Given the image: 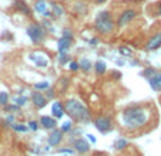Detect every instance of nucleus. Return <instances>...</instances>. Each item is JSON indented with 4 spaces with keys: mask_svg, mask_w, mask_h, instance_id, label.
<instances>
[{
    "mask_svg": "<svg viewBox=\"0 0 161 156\" xmlns=\"http://www.w3.org/2000/svg\"><path fill=\"white\" fill-rule=\"evenodd\" d=\"M150 111L144 105H130L121 112V125L128 132H136L146 128L150 122Z\"/></svg>",
    "mask_w": 161,
    "mask_h": 156,
    "instance_id": "f257e3e1",
    "label": "nucleus"
},
{
    "mask_svg": "<svg viewBox=\"0 0 161 156\" xmlns=\"http://www.w3.org/2000/svg\"><path fill=\"white\" fill-rule=\"evenodd\" d=\"M63 105H64V112L70 117V119L73 121V122L88 123L93 119L90 109H88L81 101H79V99L69 98L64 101Z\"/></svg>",
    "mask_w": 161,
    "mask_h": 156,
    "instance_id": "f03ea898",
    "label": "nucleus"
},
{
    "mask_svg": "<svg viewBox=\"0 0 161 156\" xmlns=\"http://www.w3.org/2000/svg\"><path fill=\"white\" fill-rule=\"evenodd\" d=\"M94 29L100 34H110L116 29V21L113 18L111 13L108 10H103L96 16L94 20Z\"/></svg>",
    "mask_w": 161,
    "mask_h": 156,
    "instance_id": "7ed1b4c3",
    "label": "nucleus"
},
{
    "mask_svg": "<svg viewBox=\"0 0 161 156\" xmlns=\"http://www.w3.org/2000/svg\"><path fill=\"white\" fill-rule=\"evenodd\" d=\"M143 77L147 80L150 87L154 91H161V71L153 67H148L143 71Z\"/></svg>",
    "mask_w": 161,
    "mask_h": 156,
    "instance_id": "20e7f679",
    "label": "nucleus"
},
{
    "mask_svg": "<svg viewBox=\"0 0 161 156\" xmlns=\"http://www.w3.org/2000/svg\"><path fill=\"white\" fill-rule=\"evenodd\" d=\"M26 33H27L29 39L31 40V43L33 44H40V43H43V40L46 39V30L40 26V24H30L27 29H26Z\"/></svg>",
    "mask_w": 161,
    "mask_h": 156,
    "instance_id": "39448f33",
    "label": "nucleus"
},
{
    "mask_svg": "<svg viewBox=\"0 0 161 156\" xmlns=\"http://www.w3.org/2000/svg\"><path fill=\"white\" fill-rule=\"evenodd\" d=\"M93 123H94L96 129H97L100 133H103V135L110 133L113 129H114V122H113V119L110 117H107V115H100V117L94 118Z\"/></svg>",
    "mask_w": 161,
    "mask_h": 156,
    "instance_id": "423d86ee",
    "label": "nucleus"
},
{
    "mask_svg": "<svg viewBox=\"0 0 161 156\" xmlns=\"http://www.w3.org/2000/svg\"><path fill=\"white\" fill-rule=\"evenodd\" d=\"M136 16H137L136 9H125V10H123V13L119 16L116 24L119 27H124V26H127L128 23H131V21L136 18Z\"/></svg>",
    "mask_w": 161,
    "mask_h": 156,
    "instance_id": "0eeeda50",
    "label": "nucleus"
},
{
    "mask_svg": "<svg viewBox=\"0 0 161 156\" xmlns=\"http://www.w3.org/2000/svg\"><path fill=\"white\" fill-rule=\"evenodd\" d=\"M71 145H73V149L76 150V152L81 153V155L88 153L90 152V148H91L90 143H88L84 138H76L73 142H71Z\"/></svg>",
    "mask_w": 161,
    "mask_h": 156,
    "instance_id": "6e6552de",
    "label": "nucleus"
},
{
    "mask_svg": "<svg viewBox=\"0 0 161 156\" xmlns=\"http://www.w3.org/2000/svg\"><path fill=\"white\" fill-rule=\"evenodd\" d=\"M30 99H31V102H33V105L36 107L37 109L44 108V107L47 105V102H49V99L46 98V95L44 94H42L40 91H33Z\"/></svg>",
    "mask_w": 161,
    "mask_h": 156,
    "instance_id": "1a4fd4ad",
    "label": "nucleus"
},
{
    "mask_svg": "<svg viewBox=\"0 0 161 156\" xmlns=\"http://www.w3.org/2000/svg\"><path fill=\"white\" fill-rule=\"evenodd\" d=\"M64 138V133L61 132L60 129H53L52 132H50V135L47 136V145L49 146H58V145L61 143V141H63Z\"/></svg>",
    "mask_w": 161,
    "mask_h": 156,
    "instance_id": "9d476101",
    "label": "nucleus"
},
{
    "mask_svg": "<svg viewBox=\"0 0 161 156\" xmlns=\"http://www.w3.org/2000/svg\"><path fill=\"white\" fill-rule=\"evenodd\" d=\"M39 123L44 129H47V131H53V129H56V126H57V121L53 117H49V115H43V117L40 118Z\"/></svg>",
    "mask_w": 161,
    "mask_h": 156,
    "instance_id": "9b49d317",
    "label": "nucleus"
},
{
    "mask_svg": "<svg viewBox=\"0 0 161 156\" xmlns=\"http://www.w3.org/2000/svg\"><path fill=\"white\" fill-rule=\"evenodd\" d=\"M160 47H161V31L160 33H155L146 44V48L148 51H154V50H157V48H160Z\"/></svg>",
    "mask_w": 161,
    "mask_h": 156,
    "instance_id": "f8f14e48",
    "label": "nucleus"
},
{
    "mask_svg": "<svg viewBox=\"0 0 161 156\" xmlns=\"http://www.w3.org/2000/svg\"><path fill=\"white\" fill-rule=\"evenodd\" d=\"M64 114H66V112H64V105H63V102L56 101L54 104L52 105V117L54 118V119H61Z\"/></svg>",
    "mask_w": 161,
    "mask_h": 156,
    "instance_id": "ddd939ff",
    "label": "nucleus"
},
{
    "mask_svg": "<svg viewBox=\"0 0 161 156\" xmlns=\"http://www.w3.org/2000/svg\"><path fill=\"white\" fill-rule=\"evenodd\" d=\"M30 60L36 64V67L39 68H46V67L49 65V60L42 54H30Z\"/></svg>",
    "mask_w": 161,
    "mask_h": 156,
    "instance_id": "4468645a",
    "label": "nucleus"
},
{
    "mask_svg": "<svg viewBox=\"0 0 161 156\" xmlns=\"http://www.w3.org/2000/svg\"><path fill=\"white\" fill-rule=\"evenodd\" d=\"M71 41H73V39L61 36L60 40H58V43H57V50H58V53L69 50V48H70V45H71Z\"/></svg>",
    "mask_w": 161,
    "mask_h": 156,
    "instance_id": "2eb2a0df",
    "label": "nucleus"
},
{
    "mask_svg": "<svg viewBox=\"0 0 161 156\" xmlns=\"http://www.w3.org/2000/svg\"><path fill=\"white\" fill-rule=\"evenodd\" d=\"M14 9H16V10H19L20 13H23V14H26V16H30V14H31L30 7H29L27 4H26L25 2H23V0H16Z\"/></svg>",
    "mask_w": 161,
    "mask_h": 156,
    "instance_id": "dca6fc26",
    "label": "nucleus"
},
{
    "mask_svg": "<svg viewBox=\"0 0 161 156\" xmlns=\"http://www.w3.org/2000/svg\"><path fill=\"white\" fill-rule=\"evenodd\" d=\"M93 68H94V71H96V74L97 75H104L106 74V71H107V64L104 63L103 60H98V61H96L94 63Z\"/></svg>",
    "mask_w": 161,
    "mask_h": 156,
    "instance_id": "f3484780",
    "label": "nucleus"
},
{
    "mask_svg": "<svg viewBox=\"0 0 161 156\" xmlns=\"http://www.w3.org/2000/svg\"><path fill=\"white\" fill-rule=\"evenodd\" d=\"M127 146H128V139H125V138H119L116 142H114V145H113V148L116 150H123Z\"/></svg>",
    "mask_w": 161,
    "mask_h": 156,
    "instance_id": "a211bd4d",
    "label": "nucleus"
},
{
    "mask_svg": "<svg viewBox=\"0 0 161 156\" xmlns=\"http://www.w3.org/2000/svg\"><path fill=\"white\" fill-rule=\"evenodd\" d=\"M79 67H80V70H81V71L88 72L91 68H93V63H91L88 58H83V60L79 63Z\"/></svg>",
    "mask_w": 161,
    "mask_h": 156,
    "instance_id": "6ab92c4d",
    "label": "nucleus"
},
{
    "mask_svg": "<svg viewBox=\"0 0 161 156\" xmlns=\"http://www.w3.org/2000/svg\"><path fill=\"white\" fill-rule=\"evenodd\" d=\"M10 128H12L14 132H21V133H25V132H27L29 131V128L25 125V123H16L14 122V123L10 125Z\"/></svg>",
    "mask_w": 161,
    "mask_h": 156,
    "instance_id": "aec40b11",
    "label": "nucleus"
},
{
    "mask_svg": "<svg viewBox=\"0 0 161 156\" xmlns=\"http://www.w3.org/2000/svg\"><path fill=\"white\" fill-rule=\"evenodd\" d=\"M60 131L63 133H70L71 131H73V121H66V122H63V125H61Z\"/></svg>",
    "mask_w": 161,
    "mask_h": 156,
    "instance_id": "412c9836",
    "label": "nucleus"
},
{
    "mask_svg": "<svg viewBox=\"0 0 161 156\" xmlns=\"http://www.w3.org/2000/svg\"><path fill=\"white\" fill-rule=\"evenodd\" d=\"M58 63L60 64L70 63V55L67 54V51H61V53H58Z\"/></svg>",
    "mask_w": 161,
    "mask_h": 156,
    "instance_id": "4be33fe9",
    "label": "nucleus"
},
{
    "mask_svg": "<svg viewBox=\"0 0 161 156\" xmlns=\"http://www.w3.org/2000/svg\"><path fill=\"white\" fill-rule=\"evenodd\" d=\"M9 104V94L6 91H2L0 92V105H7Z\"/></svg>",
    "mask_w": 161,
    "mask_h": 156,
    "instance_id": "5701e85b",
    "label": "nucleus"
},
{
    "mask_svg": "<svg viewBox=\"0 0 161 156\" xmlns=\"http://www.w3.org/2000/svg\"><path fill=\"white\" fill-rule=\"evenodd\" d=\"M46 10H47V6H46V3L44 2H42V0H39V2H37L36 3V12L37 13H44Z\"/></svg>",
    "mask_w": 161,
    "mask_h": 156,
    "instance_id": "b1692460",
    "label": "nucleus"
},
{
    "mask_svg": "<svg viewBox=\"0 0 161 156\" xmlns=\"http://www.w3.org/2000/svg\"><path fill=\"white\" fill-rule=\"evenodd\" d=\"M27 101H29L27 96H19V98L14 99V104L17 107H23V105H26V104H27Z\"/></svg>",
    "mask_w": 161,
    "mask_h": 156,
    "instance_id": "393cba45",
    "label": "nucleus"
},
{
    "mask_svg": "<svg viewBox=\"0 0 161 156\" xmlns=\"http://www.w3.org/2000/svg\"><path fill=\"white\" fill-rule=\"evenodd\" d=\"M49 88V82H37L34 84V90L36 91H43V90H47Z\"/></svg>",
    "mask_w": 161,
    "mask_h": 156,
    "instance_id": "a878e982",
    "label": "nucleus"
},
{
    "mask_svg": "<svg viewBox=\"0 0 161 156\" xmlns=\"http://www.w3.org/2000/svg\"><path fill=\"white\" fill-rule=\"evenodd\" d=\"M39 126H40V123L37 122V121H30L29 125H27V128L30 129V131H33V132H36L37 129H39Z\"/></svg>",
    "mask_w": 161,
    "mask_h": 156,
    "instance_id": "bb28decb",
    "label": "nucleus"
},
{
    "mask_svg": "<svg viewBox=\"0 0 161 156\" xmlns=\"http://www.w3.org/2000/svg\"><path fill=\"white\" fill-rule=\"evenodd\" d=\"M52 6H53V12H54L56 16H61V14H63V7H61V6H58L57 3H53Z\"/></svg>",
    "mask_w": 161,
    "mask_h": 156,
    "instance_id": "cd10ccee",
    "label": "nucleus"
},
{
    "mask_svg": "<svg viewBox=\"0 0 161 156\" xmlns=\"http://www.w3.org/2000/svg\"><path fill=\"white\" fill-rule=\"evenodd\" d=\"M69 84H70V81H69V78H66V77L61 78V92H64V91L67 90Z\"/></svg>",
    "mask_w": 161,
    "mask_h": 156,
    "instance_id": "c85d7f7f",
    "label": "nucleus"
},
{
    "mask_svg": "<svg viewBox=\"0 0 161 156\" xmlns=\"http://www.w3.org/2000/svg\"><path fill=\"white\" fill-rule=\"evenodd\" d=\"M69 70H70V71H79L80 70L79 63H76V61H70V63H69Z\"/></svg>",
    "mask_w": 161,
    "mask_h": 156,
    "instance_id": "c756f323",
    "label": "nucleus"
},
{
    "mask_svg": "<svg viewBox=\"0 0 161 156\" xmlns=\"http://www.w3.org/2000/svg\"><path fill=\"white\" fill-rule=\"evenodd\" d=\"M46 98L47 99H52V98H54V90H53V88H47V90H46Z\"/></svg>",
    "mask_w": 161,
    "mask_h": 156,
    "instance_id": "7c9ffc66",
    "label": "nucleus"
},
{
    "mask_svg": "<svg viewBox=\"0 0 161 156\" xmlns=\"http://www.w3.org/2000/svg\"><path fill=\"white\" fill-rule=\"evenodd\" d=\"M19 108H20V107H17L16 104H13V105H9V104H7V105H4V109H6V111H9V112L19 111Z\"/></svg>",
    "mask_w": 161,
    "mask_h": 156,
    "instance_id": "2f4dec72",
    "label": "nucleus"
},
{
    "mask_svg": "<svg viewBox=\"0 0 161 156\" xmlns=\"http://www.w3.org/2000/svg\"><path fill=\"white\" fill-rule=\"evenodd\" d=\"M120 53H121L123 55H131V50L127 47H120Z\"/></svg>",
    "mask_w": 161,
    "mask_h": 156,
    "instance_id": "473e14b6",
    "label": "nucleus"
},
{
    "mask_svg": "<svg viewBox=\"0 0 161 156\" xmlns=\"http://www.w3.org/2000/svg\"><path fill=\"white\" fill-rule=\"evenodd\" d=\"M60 153H67V155H71V153L74 152V149H71V148H63V149L58 150Z\"/></svg>",
    "mask_w": 161,
    "mask_h": 156,
    "instance_id": "72a5a7b5",
    "label": "nucleus"
},
{
    "mask_svg": "<svg viewBox=\"0 0 161 156\" xmlns=\"http://www.w3.org/2000/svg\"><path fill=\"white\" fill-rule=\"evenodd\" d=\"M6 123L7 125H12V123H14V115H9V117H7V119H6Z\"/></svg>",
    "mask_w": 161,
    "mask_h": 156,
    "instance_id": "f704fd0d",
    "label": "nucleus"
},
{
    "mask_svg": "<svg viewBox=\"0 0 161 156\" xmlns=\"http://www.w3.org/2000/svg\"><path fill=\"white\" fill-rule=\"evenodd\" d=\"M87 139L91 142V143H96V142H97V139H96V136H94V135H91V133H87Z\"/></svg>",
    "mask_w": 161,
    "mask_h": 156,
    "instance_id": "c9c22d12",
    "label": "nucleus"
},
{
    "mask_svg": "<svg viewBox=\"0 0 161 156\" xmlns=\"http://www.w3.org/2000/svg\"><path fill=\"white\" fill-rule=\"evenodd\" d=\"M88 43H90V45H97L98 40H97V39H91V40H90V41H88Z\"/></svg>",
    "mask_w": 161,
    "mask_h": 156,
    "instance_id": "e433bc0d",
    "label": "nucleus"
},
{
    "mask_svg": "<svg viewBox=\"0 0 161 156\" xmlns=\"http://www.w3.org/2000/svg\"><path fill=\"white\" fill-rule=\"evenodd\" d=\"M157 14H158V16H161V2L157 4Z\"/></svg>",
    "mask_w": 161,
    "mask_h": 156,
    "instance_id": "4c0bfd02",
    "label": "nucleus"
},
{
    "mask_svg": "<svg viewBox=\"0 0 161 156\" xmlns=\"http://www.w3.org/2000/svg\"><path fill=\"white\" fill-rule=\"evenodd\" d=\"M93 2H96L97 4H101V3H104V2H107V0H93Z\"/></svg>",
    "mask_w": 161,
    "mask_h": 156,
    "instance_id": "58836bf2",
    "label": "nucleus"
}]
</instances>
